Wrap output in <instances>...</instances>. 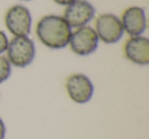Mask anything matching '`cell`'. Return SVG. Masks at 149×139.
<instances>
[{
  "instance_id": "1",
  "label": "cell",
  "mask_w": 149,
  "mask_h": 139,
  "mask_svg": "<svg viewBox=\"0 0 149 139\" xmlns=\"http://www.w3.org/2000/svg\"><path fill=\"white\" fill-rule=\"evenodd\" d=\"M72 29L63 19L56 15L41 17L36 26L39 41L50 49H62L68 45Z\"/></svg>"
},
{
  "instance_id": "2",
  "label": "cell",
  "mask_w": 149,
  "mask_h": 139,
  "mask_svg": "<svg viewBox=\"0 0 149 139\" xmlns=\"http://www.w3.org/2000/svg\"><path fill=\"white\" fill-rule=\"evenodd\" d=\"M36 46L29 36L13 37L6 49V58L11 66L26 68L35 59Z\"/></svg>"
},
{
  "instance_id": "3",
  "label": "cell",
  "mask_w": 149,
  "mask_h": 139,
  "mask_svg": "<svg viewBox=\"0 0 149 139\" xmlns=\"http://www.w3.org/2000/svg\"><path fill=\"white\" fill-rule=\"evenodd\" d=\"M32 15L29 8L22 4L11 6L4 17L5 27L13 37L29 36L32 30Z\"/></svg>"
},
{
  "instance_id": "4",
  "label": "cell",
  "mask_w": 149,
  "mask_h": 139,
  "mask_svg": "<svg viewBox=\"0 0 149 139\" xmlns=\"http://www.w3.org/2000/svg\"><path fill=\"white\" fill-rule=\"evenodd\" d=\"M99 39L95 30L88 25L72 31L68 42L72 51L80 56H87L92 54L97 49Z\"/></svg>"
},
{
  "instance_id": "5",
  "label": "cell",
  "mask_w": 149,
  "mask_h": 139,
  "mask_svg": "<svg viewBox=\"0 0 149 139\" xmlns=\"http://www.w3.org/2000/svg\"><path fill=\"white\" fill-rule=\"evenodd\" d=\"M95 30L99 41L105 44H114L124 36L125 32L120 19L113 13L100 15L95 21Z\"/></svg>"
},
{
  "instance_id": "6",
  "label": "cell",
  "mask_w": 149,
  "mask_h": 139,
  "mask_svg": "<svg viewBox=\"0 0 149 139\" xmlns=\"http://www.w3.org/2000/svg\"><path fill=\"white\" fill-rule=\"evenodd\" d=\"M65 89L68 97L78 104L89 102L94 94V85L90 78L80 73L72 74L66 79Z\"/></svg>"
},
{
  "instance_id": "7",
  "label": "cell",
  "mask_w": 149,
  "mask_h": 139,
  "mask_svg": "<svg viewBox=\"0 0 149 139\" xmlns=\"http://www.w3.org/2000/svg\"><path fill=\"white\" fill-rule=\"evenodd\" d=\"M95 13V7L88 0H76L65 6L63 19L72 29H78L87 26L94 19Z\"/></svg>"
},
{
  "instance_id": "8",
  "label": "cell",
  "mask_w": 149,
  "mask_h": 139,
  "mask_svg": "<svg viewBox=\"0 0 149 139\" xmlns=\"http://www.w3.org/2000/svg\"><path fill=\"white\" fill-rule=\"evenodd\" d=\"M125 56L138 66L149 64V39L144 36L130 37L124 46Z\"/></svg>"
},
{
  "instance_id": "9",
  "label": "cell",
  "mask_w": 149,
  "mask_h": 139,
  "mask_svg": "<svg viewBox=\"0 0 149 139\" xmlns=\"http://www.w3.org/2000/svg\"><path fill=\"white\" fill-rule=\"evenodd\" d=\"M123 29L130 37L141 36L147 28V17L144 8L140 6H130L123 13Z\"/></svg>"
},
{
  "instance_id": "10",
  "label": "cell",
  "mask_w": 149,
  "mask_h": 139,
  "mask_svg": "<svg viewBox=\"0 0 149 139\" xmlns=\"http://www.w3.org/2000/svg\"><path fill=\"white\" fill-rule=\"evenodd\" d=\"M11 64L5 56L0 55V84L4 83L11 75Z\"/></svg>"
},
{
  "instance_id": "11",
  "label": "cell",
  "mask_w": 149,
  "mask_h": 139,
  "mask_svg": "<svg viewBox=\"0 0 149 139\" xmlns=\"http://www.w3.org/2000/svg\"><path fill=\"white\" fill-rule=\"evenodd\" d=\"M8 43H9V40L7 35L3 31L0 30V55L2 53H4V52H6Z\"/></svg>"
},
{
  "instance_id": "12",
  "label": "cell",
  "mask_w": 149,
  "mask_h": 139,
  "mask_svg": "<svg viewBox=\"0 0 149 139\" xmlns=\"http://www.w3.org/2000/svg\"><path fill=\"white\" fill-rule=\"evenodd\" d=\"M5 133H6V128H5L4 122L0 118V139H4Z\"/></svg>"
},
{
  "instance_id": "13",
  "label": "cell",
  "mask_w": 149,
  "mask_h": 139,
  "mask_svg": "<svg viewBox=\"0 0 149 139\" xmlns=\"http://www.w3.org/2000/svg\"><path fill=\"white\" fill-rule=\"evenodd\" d=\"M53 1L58 5H61V6H68V5H70V3L74 2L76 0H53Z\"/></svg>"
},
{
  "instance_id": "14",
  "label": "cell",
  "mask_w": 149,
  "mask_h": 139,
  "mask_svg": "<svg viewBox=\"0 0 149 139\" xmlns=\"http://www.w3.org/2000/svg\"><path fill=\"white\" fill-rule=\"evenodd\" d=\"M23 1H31V0H23Z\"/></svg>"
}]
</instances>
